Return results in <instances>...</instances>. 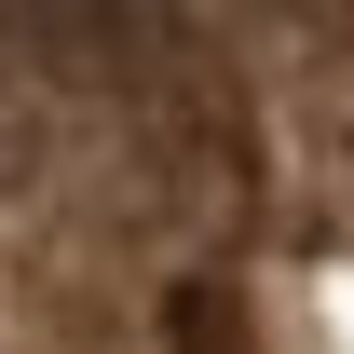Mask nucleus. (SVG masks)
Returning <instances> with one entry per match:
<instances>
[{"label": "nucleus", "instance_id": "1", "mask_svg": "<svg viewBox=\"0 0 354 354\" xmlns=\"http://www.w3.org/2000/svg\"><path fill=\"white\" fill-rule=\"evenodd\" d=\"M0 354H354V0H0Z\"/></svg>", "mask_w": 354, "mask_h": 354}]
</instances>
